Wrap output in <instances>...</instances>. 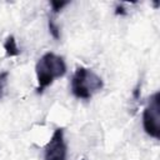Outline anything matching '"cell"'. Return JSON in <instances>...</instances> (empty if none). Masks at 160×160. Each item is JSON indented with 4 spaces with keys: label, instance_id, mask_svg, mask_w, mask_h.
Listing matches in <instances>:
<instances>
[{
    "label": "cell",
    "instance_id": "cell-1",
    "mask_svg": "<svg viewBox=\"0 0 160 160\" xmlns=\"http://www.w3.org/2000/svg\"><path fill=\"white\" fill-rule=\"evenodd\" d=\"M38 86L36 92L41 94L48 86H50L55 79L61 78L66 72V64L62 56L54 52H45L35 66Z\"/></svg>",
    "mask_w": 160,
    "mask_h": 160
},
{
    "label": "cell",
    "instance_id": "cell-2",
    "mask_svg": "<svg viewBox=\"0 0 160 160\" xmlns=\"http://www.w3.org/2000/svg\"><path fill=\"white\" fill-rule=\"evenodd\" d=\"M104 86L102 79L85 66H78L71 79V92L76 99L89 100Z\"/></svg>",
    "mask_w": 160,
    "mask_h": 160
},
{
    "label": "cell",
    "instance_id": "cell-3",
    "mask_svg": "<svg viewBox=\"0 0 160 160\" xmlns=\"http://www.w3.org/2000/svg\"><path fill=\"white\" fill-rule=\"evenodd\" d=\"M160 92L156 91L150 96L148 106L142 112V126L145 132L154 138L160 139Z\"/></svg>",
    "mask_w": 160,
    "mask_h": 160
},
{
    "label": "cell",
    "instance_id": "cell-4",
    "mask_svg": "<svg viewBox=\"0 0 160 160\" xmlns=\"http://www.w3.org/2000/svg\"><path fill=\"white\" fill-rule=\"evenodd\" d=\"M66 152L68 146L64 138V129L56 128L44 149V160H66Z\"/></svg>",
    "mask_w": 160,
    "mask_h": 160
},
{
    "label": "cell",
    "instance_id": "cell-5",
    "mask_svg": "<svg viewBox=\"0 0 160 160\" xmlns=\"http://www.w3.org/2000/svg\"><path fill=\"white\" fill-rule=\"evenodd\" d=\"M4 50H5V55L8 58H12V56H18L20 54V50L16 45V40L14 38V35H9L5 41H4Z\"/></svg>",
    "mask_w": 160,
    "mask_h": 160
},
{
    "label": "cell",
    "instance_id": "cell-6",
    "mask_svg": "<svg viewBox=\"0 0 160 160\" xmlns=\"http://www.w3.org/2000/svg\"><path fill=\"white\" fill-rule=\"evenodd\" d=\"M49 31H50V34L52 35V38L55 40H59L60 39V29L56 25L54 18H49Z\"/></svg>",
    "mask_w": 160,
    "mask_h": 160
},
{
    "label": "cell",
    "instance_id": "cell-7",
    "mask_svg": "<svg viewBox=\"0 0 160 160\" xmlns=\"http://www.w3.org/2000/svg\"><path fill=\"white\" fill-rule=\"evenodd\" d=\"M68 4H69V1H55V0L50 1L52 14H58V12H59V11H60L62 8H65Z\"/></svg>",
    "mask_w": 160,
    "mask_h": 160
},
{
    "label": "cell",
    "instance_id": "cell-8",
    "mask_svg": "<svg viewBox=\"0 0 160 160\" xmlns=\"http://www.w3.org/2000/svg\"><path fill=\"white\" fill-rule=\"evenodd\" d=\"M8 78H9V72H8V71L0 72V99L2 98V92H4L5 85H6V82H8Z\"/></svg>",
    "mask_w": 160,
    "mask_h": 160
},
{
    "label": "cell",
    "instance_id": "cell-9",
    "mask_svg": "<svg viewBox=\"0 0 160 160\" xmlns=\"http://www.w3.org/2000/svg\"><path fill=\"white\" fill-rule=\"evenodd\" d=\"M115 14H116V15H125V14H126V11H125L122 4H120V5H118V6L115 8Z\"/></svg>",
    "mask_w": 160,
    "mask_h": 160
}]
</instances>
